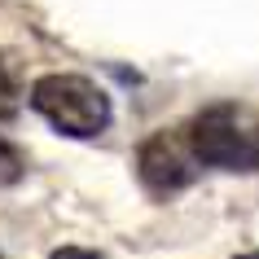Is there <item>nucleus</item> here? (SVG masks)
<instances>
[{
  "mask_svg": "<svg viewBox=\"0 0 259 259\" xmlns=\"http://www.w3.org/2000/svg\"><path fill=\"white\" fill-rule=\"evenodd\" d=\"M31 110L44 123H53L62 137H101L114 119L106 88H97L88 75H40L31 83Z\"/></svg>",
  "mask_w": 259,
  "mask_h": 259,
  "instance_id": "nucleus-1",
  "label": "nucleus"
},
{
  "mask_svg": "<svg viewBox=\"0 0 259 259\" xmlns=\"http://www.w3.org/2000/svg\"><path fill=\"white\" fill-rule=\"evenodd\" d=\"M189 150L202 167H220V171H259V127L237 114L233 106L202 110L189 123Z\"/></svg>",
  "mask_w": 259,
  "mask_h": 259,
  "instance_id": "nucleus-2",
  "label": "nucleus"
},
{
  "mask_svg": "<svg viewBox=\"0 0 259 259\" xmlns=\"http://www.w3.org/2000/svg\"><path fill=\"white\" fill-rule=\"evenodd\" d=\"M193 163H198L193 150H185V141L171 137V132H158V137L141 141V150H137V176H141V185L150 193H158V198L193 185V176H198Z\"/></svg>",
  "mask_w": 259,
  "mask_h": 259,
  "instance_id": "nucleus-3",
  "label": "nucleus"
},
{
  "mask_svg": "<svg viewBox=\"0 0 259 259\" xmlns=\"http://www.w3.org/2000/svg\"><path fill=\"white\" fill-rule=\"evenodd\" d=\"M18 110V79H14V70L5 66V57H0V119H9Z\"/></svg>",
  "mask_w": 259,
  "mask_h": 259,
  "instance_id": "nucleus-4",
  "label": "nucleus"
},
{
  "mask_svg": "<svg viewBox=\"0 0 259 259\" xmlns=\"http://www.w3.org/2000/svg\"><path fill=\"white\" fill-rule=\"evenodd\" d=\"M18 176H22V154L0 137V185H14Z\"/></svg>",
  "mask_w": 259,
  "mask_h": 259,
  "instance_id": "nucleus-5",
  "label": "nucleus"
},
{
  "mask_svg": "<svg viewBox=\"0 0 259 259\" xmlns=\"http://www.w3.org/2000/svg\"><path fill=\"white\" fill-rule=\"evenodd\" d=\"M49 259H101L97 250H83V246H62V250H53Z\"/></svg>",
  "mask_w": 259,
  "mask_h": 259,
  "instance_id": "nucleus-6",
  "label": "nucleus"
},
{
  "mask_svg": "<svg viewBox=\"0 0 259 259\" xmlns=\"http://www.w3.org/2000/svg\"><path fill=\"white\" fill-rule=\"evenodd\" d=\"M246 259H259V255H246Z\"/></svg>",
  "mask_w": 259,
  "mask_h": 259,
  "instance_id": "nucleus-7",
  "label": "nucleus"
}]
</instances>
